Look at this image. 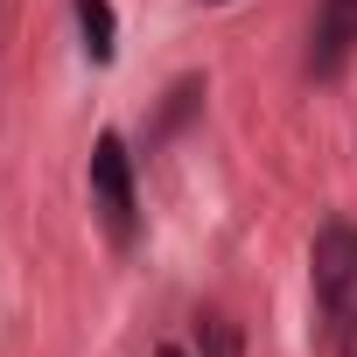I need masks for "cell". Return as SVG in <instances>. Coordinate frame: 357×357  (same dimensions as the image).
<instances>
[{"instance_id":"277c9868","label":"cell","mask_w":357,"mask_h":357,"mask_svg":"<svg viewBox=\"0 0 357 357\" xmlns=\"http://www.w3.org/2000/svg\"><path fill=\"white\" fill-rule=\"evenodd\" d=\"M77 29H84V50L105 63L112 43H119V15H112V0H77Z\"/></svg>"},{"instance_id":"8992f818","label":"cell","mask_w":357,"mask_h":357,"mask_svg":"<svg viewBox=\"0 0 357 357\" xmlns=\"http://www.w3.org/2000/svg\"><path fill=\"white\" fill-rule=\"evenodd\" d=\"M329 336H336V357H357V308H336L329 315Z\"/></svg>"},{"instance_id":"52a82bcc","label":"cell","mask_w":357,"mask_h":357,"mask_svg":"<svg viewBox=\"0 0 357 357\" xmlns=\"http://www.w3.org/2000/svg\"><path fill=\"white\" fill-rule=\"evenodd\" d=\"M154 357H190V350H183V343H161V350H154Z\"/></svg>"},{"instance_id":"6da1fadb","label":"cell","mask_w":357,"mask_h":357,"mask_svg":"<svg viewBox=\"0 0 357 357\" xmlns=\"http://www.w3.org/2000/svg\"><path fill=\"white\" fill-rule=\"evenodd\" d=\"M308 280H315L322 315L350 308V287H357V225H322V231H315V245H308Z\"/></svg>"},{"instance_id":"5b68a950","label":"cell","mask_w":357,"mask_h":357,"mask_svg":"<svg viewBox=\"0 0 357 357\" xmlns=\"http://www.w3.org/2000/svg\"><path fill=\"white\" fill-rule=\"evenodd\" d=\"M197 350H204V357H238V329H231L225 315H204V322H197Z\"/></svg>"},{"instance_id":"3957f363","label":"cell","mask_w":357,"mask_h":357,"mask_svg":"<svg viewBox=\"0 0 357 357\" xmlns=\"http://www.w3.org/2000/svg\"><path fill=\"white\" fill-rule=\"evenodd\" d=\"M357 56V0H322L315 29H308V70L315 77H343Z\"/></svg>"},{"instance_id":"7a4b0ae2","label":"cell","mask_w":357,"mask_h":357,"mask_svg":"<svg viewBox=\"0 0 357 357\" xmlns=\"http://www.w3.org/2000/svg\"><path fill=\"white\" fill-rule=\"evenodd\" d=\"M91 197L105 211V231L133 238V161H126L119 133H98V147H91Z\"/></svg>"}]
</instances>
